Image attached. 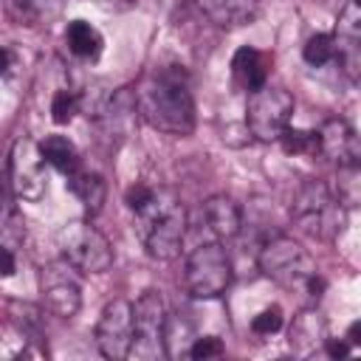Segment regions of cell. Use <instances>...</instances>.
<instances>
[{
  "instance_id": "ac0fdd59",
  "label": "cell",
  "mask_w": 361,
  "mask_h": 361,
  "mask_svg": "<svg viewBox=\"0 0 361 361\" xmlns=\"http://www.w3.org/2000/svg\"><path fill=\"white\" fill-rule=\"evenodd\" d=\"M65 42H68V51L79 59H96L104 48V39L102 34L85 23V20H71L68 28H65Z\"/></svg>"
},
{
  "instance_id": "ffe728a7",
  "label": "cell",
  "mask_w": 361,
  "mask_h": 361,
  "mask_svg": "<svg viewBox=\"0 0 361 361\" xmlns=\"http://www.w3.org/2000/svg\"><path fill=\"white\" fill-rule=\"evenodd\" d=\"M333 197L338 200V206H341L344 212L358 209V203H361V166H358V161L338 166Z\"/></svg>"
},
{
  "instance_id": "d4e9b609",
  "label": "cell",
  "mask_w": 361,
  "mask_h": 361,
  "mask_svg": "<svg viewBox=\"0 0 361 361\" xmlns=\"http://www.w3.org/2000/svg\"><path fill=\"white\" fill-rule=\"evenodd\" d=\"M76 110H79V96H73L71 90H56L54 93V99H51V118L56 124H68Z\"/></svg>"
},
{
  "instance_id": "f1b7e54d",
  "label": "cell",
  "mask_w": 361,
  "mask_h": 361,
  "mask_svg": "<svg viewBox=\"0 0 361 361\" xmlns=\"http://www.w3.org/2000/svg\"><path fill=\"white\" fill-rule=\"evenodd\" d=\"M14 271H17L14 251H11V248H6V245L0 243V279H3V276H11Z\"/></svg>"
},
{
  "instance_id": "2e32d148",
  "label": "cell",
  "mask_w": 361,
  "mask_h": 361,
  "mask_svg": "<svg viewBox=\"0 0 361 361\" xmlns=\"http://www.w3.org/2000/svg\"><path fill=\"white\" fill-rule=\"evenodd\" d=\"M231 76L248 93L257 90V87H262L265 79H268V56L262 51L251 48V45L237 48V54L231 59Z\"/></svg>"
},
{
  "instance_id": "7c38bea8",
  "label": "cell",
  "mask_w": 361,
  "mask_h": 361,
  "mask_svg": "<svg viewBox=\"0 0 361 361\" xmlns=\"http://www.w3.org/2000/svg\"><path fill=\"white\" fill-rule=\"evenodd\" d=\"M243 209L231 195H212L197 206V228L214 243H226L240 234Z\"/></svg>"
},
{
  "instance_id": "484cf974",
  "label": "cell",
  "mask_w": 361,
  "mask_h": 361,
  "mask_svg": "<svg viewBox=\"0 0 361 361\" xmlns=\"http://www.w3.org/2000/svg\"><path fill=\"white\" fill-rule=\"evenodd\" d=\"M8 310H11V319L17 322L20 330L39 336V310L37 307H31L25 302H8Z\"/></svg>"
},
{
  "instance_id": "30bf717a",
  "label": "cell",
  "mask_w": 361,
  "mask_h": 361,
  "mask_svg": "<svg viewBox=\"0 0 361 361\" xmlns=\"http://www.w3.org/2000/svg\"><path fill=\"white\" fill-rule=\"evenodd\" d=\"M133 341V302L127 299H110L96 322V347L104 358L121 361L127 358Z\"/></svg>"
},
{
  "instance_id": "6da1fadb",
  "label": "cell",
  "mask_w": 361,
  "mask_h": 361,
  "mask_svg": "<svg viewBox=\"0 0 361 361\" xmlns=\"http://www.w3.org/2000/svg\"><path fill=\"white\" fill-rule=\"evenodd\" d=\"M135 113L158 133L189 135L195 130V99L180 68H155L141 76L133 90Z\"/></svg>"
},
{
  "instance_id": "5b68a950",
  "label": "cell",
  "mask_w": 361,
  "mask_h": 361,
  "mask_svg": "<svg viewBox=\"0 0 361 361\" xmlns=\"http://www.w3.org/2000/svg\"><path fill=\"white\" fill-rule=\"evenodd\" d=\"M56 248L62 262L79 274H104L113 265L110 240L85 220L65 223L56 234Z\"/></svg>"
},
{
  "instance_id": "f546056e",
  "label": "cell",
  "mask_w": 361,
  "mask_h": 361,
  "mask_svg": "<svg viewBox=\"0 0 361 361\" xmlns=\"http://www.w3.org/2000/svg\"><path fill=\"white\" fill-rule=\"evenodd\" d=\"M322 350H324L330 358H344V355H350V353H353V347H350L347 341H336V338H327Z\"/></svg>"
},
{
  "instance_id": "7a4b0ae2",
  "label": "cell",
  "mask_w": 361,
  "mask_h": 361,
  "mask_svg": "<svg viewBox=\"0 0 361 361\" xmlns=\"http://www.w3.org/2000/svg\"><path fill=\"white\" fill-rule=\"evenodd\" d=\"M135 214V231L152 259L169 262L180 254L183 237H186V209L175 200V195L164 189H152L141 206L133 209Z\"/></svg>"
},
{
  "instance_id": "ba28073f",
  "label": "cell",
  "mask_w": 361,
  "mask_h": 361,
  "mask_svg": "<svg viewBox=\"0 0 361 361\" xmlns=\"http://www.w3.org/2000/svg\"><path fill=\"white\" fill-rule=\"evenodd\" d=\"M293 118V96L279 85H262L248 93L245 127L257 141H276Z\"/></svg>"
},
{
  "instance_id": "d6a6232c",
  "label": "cell",
  "mask_w": 361,
  "mask_h": 361,
  "mask_svg": "<svg viewBox=\"0 0 361 361\" xmlns=\"http://www.w3.org/2000/svg\"><path fill=\"white\" fill-rule=\"evenodd\" d=\"M8 68H11V54H8L6 48H0V76H3Z\"/></svg>"
},
{
  "instance_id": "52a82bcc",
  "label": "cell",
  "mask_w": 361,
  "mask_h": 361,
  "mask_svg": "<svg viewBox=\"0 0 361 361\" xmlns=\"http://www.w3.org/2000/svg\"><path fill=\"white\" fill-rule=\"evenodd\" d=\"M127 358H166V305L158 290H144L133 305V341Z\"/></svg>"
},
{
  "instance_id": "4dcf8cb0",
  "label": "cell",
  "mask_w": 361,
  "mask_h": 361,
  "mask_svg": "<svg viewBox=\"0 0 361 361\" xmlns=\"http://www.w3.org/2000/svg\"><path fill=\"white\" fill-rule=\"evenodd\" d=\"M102 8H107V11H127V8H135L138 6V0H96Z\"/></svg>"
},
{
  "instance_id": "4316f807",
  "label": "cell",
  "mask_w": 361,
  "mask_h": 361,
  "mask_svg": "<svg viewBox=\"0 0 361 361\" xmlns=\"http://www.w3.org/2000/svg\"><path fill=\"white\" fill-rule=\"evenodd\" d=\"M282 327V310L274 305V307H265L262 313H257L254 319H251V330L257 333V336H274L276 330Z\"/></svg>"
},
{
  "instance_id": "8fae6325",
  "label": "cell",
  "mask_w": 361,
  "mask_h": 361,
  "mask_svg": "<svg viewBox=\"0 0 361 361\" xmlns=\"http://www.w3.org/2000/svg\"><path fill=\"white\" fill-rule=\"evenodd\" d=\"M71 271H68V265H45L39 271L42 305L56 319H73L82 307V288Z\"/></svg>"
},
{
  "instance_id": "4fadbf2b",
  "label": "cell",
  "mask_w": 361,
  "mask_h": 361,
  "mask_svg": "<svg viewBox=\"0 0 361 361\" xmlns=\"http://www.w3.org/2000/svg\"><path fill=\"white\" fill-rule=\"evenodd\" d=\"M316 149L336 161L338 166L341 164H355L361 158V144H358V135L355 130L344 121V118H327L319 130H316Z\"/></svg>"
},
{
  "instance_id": "9a60e30c",
  "label": "cell",
  "mask_w": 361,
  "mask_h": 361,
  "mask_svg": "<svg viewBox=\"0 0 361 361\" xmlns=\"http://www.w3.org/2000/svg\"><path fill=\"white\" fill-rule=\"evenodd\" d=\"M195 8L220 28L248 25L259 14V0H192Z\"/></svg>"
},
{
  "instance_id": "e0dca14e",
  "label": "cell",
  "mask_w": 361,
  "mask_h": 361,
  "mask_svg": "<svg viewBox=\"0 0 361 361\" xmlns=\"http://www.w3.org/2000/svg\"><path fill=\"white\" fill-rule=\"evenodd\" d=\"M68 189L79 197V203L85 206L87 214L102 212V203H104V197H107V186H104L102 175L87 172V169H73V172L68 175Z\"/></svg>"
},
{
  "instance_id": "1f68e13d",
  "label": "cell",
  "mask_w": 361,
  "mask_h": 361,
  "mask_svg": "<svg viewBox=\"0 0 361 361\" xmlns=\"http://www.w3.org/2000/svg\"><path fill=\"white\" fill-rule=\"evenodd\" d=\"M358 333H361V324H358V322H353V324H350V333H347V344H350V347H358V344H361Z\"/></svg>"
},
{
  "instance_id": "44dd1931",
  "label": "cell",
  "mask_w": 361,
  "mask_h": 361,
  "mask_svg": "<svg viewBox=\"0 0 361 361\" xmlns=\"http://www.w3.org/2000/svg\"><path fill=\"white\" fill-rule=\"evenodd\" d=\"M302 56H305V62L307 65H313V68H322V65H327L330 59H336V34H313V37H307V42H305V48H302Z\"/></svg>"
},
{
  "instance_id": "d6986e66",
  "label": "cell",
  "mask_w": 361,
  "mask_h": 361,
  "mask_svg": "<svg viewBox=\"0 0 361 361\" xmlns=\"http://www.w3.org/2000/svg\"><path fill=\"white\" fill-rule=\"evenodd\" d=\"M39 152H42L45 164H51L62 175H71L73 169H79V149L73 147V141L68 135H59V133L45 135L39 141Z\"/></svg>"
},
{
  "instance_id": "9c48e42d",
  "label": "cell",
  "mask_w": 361,
  "mask_h": 361,
  "mask_svg": "<svg viewBox=\"0 0 361 361\" xmlns=\"http://www.w3.org/2000/svg\"><path fill=\"white\" fill-rule=\"evenodd\" d=\"M8 180L20 200H39L48 192V175H45V158L39 152V144L31 138H17L8 155Z\"/></svg>"
},
{
  "instance_id": "277c9868",
  "label": "cell",
  "mask_w": 361,
  "mask_h": 361,
  "mask_svg": "<svg viewBox=\"0 0 361 361\" xmlns=\"http://www.w3.org/2000/svg\"><path fill=\"white\" fill-rule=\"evenodd\" d=\"M257 265L276 285L288 290H305V293H307L310 279L319 274L313 257L288 234H276L265 240V245L257 254Z\"/></svg>"
},
{
  "instance_id": "8992f818",
  "label": "cell",
  "mask_w": 361,
  "mask_h": 361,
  "mask_svg": "<svg viewBox=\"0 0 361 361\" xmlns=\"http://www.w3.org/2000/svg\"><path fill=\"white\" fill-rule=\"evenodd\" d=\"M183 285L195 299H217L231 285V259L223 243H200L183 265Z\"/></svg>"
},
{
  "instance_id": "83f0119b",
  "label": "cell",
  "mask_w": 361,
  "mask_h": 361,
  "mask_svg": "<svg viewBox=\"0 0 361 361\" xmlns=\"http://www.w3.org/2000/svg\"><path fill=\"white\" fill-rule=\"evenodd\" d=\"M223 341L217 338V336H203V338H192V344H189V358H195V361H206V358H214V355H223Z\"/></svg>"
},
{
  "instance_id": "3957f363",
  "label": "cell",
  "mask_w": 361,
  "mask_h": 361,
  "mask_svg": "<svg viewBox=\"0 0 361 361\" xmlns=\"http://www.w3.org/2000/svg\"><path fill=\"white\" fill-rule=\"evenodd\" d=\"M290 214H293V223L316 240L338 237L344 228V217H347V212L338 206V200L333 197L327 183L319 178L302 180V186L293 195Z\"/></svg>"
},
{
  "instance_id": "603a6c76",
  "label": "cell",
  "mask_w": 361,
  "mask_h": 361,
  "mask_svg": "<svg viewBox=\"0 0 361 361\" xmlns=\"http://www.w3.org/2000/svg\"><path fill=\"white\" fill-rule=\"evenodd\" d=\"M282 144V149L288 155H307V152H316V133L313 130H293V127H285V133L276 138Z\"/></svg>"
},
{
  "instance_id": "cb8c5ba5",
  "label": "cell",
  "mask_w": 361,
  "mask_h": 361,
  "mask_svg": "<svg viewBox=\"0 0 361 361\" xmlns=\"http://www.w3.org/2000/svg\"><path fill=\"white\" fill-rule=\"evenodd\" d=\"M48 0H8V14L17 20V25H37L45 14Z\"/></svg>"
},
{
  "instance_id": "7402d4cb",
  "label": "cell",
  "mask_w": 361,
  "mask_h": 361,
  "mask_svg": "<svg viewBox=\"0 0 361 361\" xmlns=\"http://www.w3.org/2000/svg\"><path fill=\"white\" fill-rule=\"evenodd\" d=\"M338 37L336 42H361V6L358 0H347L344 8L338 11Z\"/></svg>"
},
{
  "instance_id": "5bb4252c",
  "label": "cell",
  "mask_w": 361,
  "mask_h": 361,
  "mask_svg": "<svg viewBox=\"0 0 361 361\" xmlns=\"http://www.w3.org/2000/svg\"><path fill=\"white\" fill-rule=\"evenodd\" d=\"M327 338H330L327 319L319 310L307 307V310H302V313L293 316L290 330H288V341H290V347H293L296 355H313V353H319Z\"/></svg>"
}]
</instances>
